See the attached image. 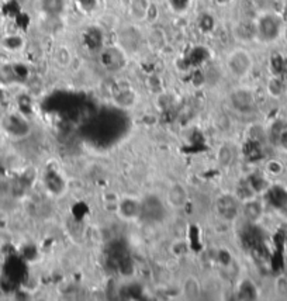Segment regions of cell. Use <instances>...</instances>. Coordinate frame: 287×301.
<instances>
[{
	"label": "cell",
	"instance_id": "1",
	"mask_svg": "<svg viewBox=\"0 0 287 301\" xmlns=\"http://www.w3.org/2000/svg\"><path fill=\"white\" fill-rule=\"evenodd\" d=\"M281 20L276 15H263L256 22V34L259 40L272 43L277 40L281 33Z\"/></svg>",
	"mask_w": 287,
	"mask_h": 301
},
{
	"label": "cell",
	"instance_id": "2",
	"mask_svg": "<svg viewBox=\"0 0 287 301\" xmlns=\"http://www.w3.org/2000/svg\"><path fill=\"white\" fill-rule=\"evenodd\" d=\"M227 65L231 74L236 78H243L249 74L252 68V58L245 50H235L229 54Z\"/></svg>",
	"mask_w": 287,
	"mask_h": 301
},
{
	"label": "cell",
	"instance_id": "3",
	"mask_svg": "<svg viewBox=\"0 0 287 301\" xmlns=\"http://www.w3.org/2000/svg\"><path fill=\"white\" fill-rule=\"evenodd\" d=\"M100 62L107 71H120L125 65V55L121 48H104L100 51Z\"/></svg>",
	"mask_w": 287,
	"mask_h": 301
},
{
	"label": "cell",
	"instance_id": "4",
	"mask_svg": "<svg viewBox=\"0 0 287 301\" xmlns=\"http://www.w3.org/2000/svg\"><path fill=\"white\" fill-rule=\"evenodd\" d=\"M118 41L123 51L135 52L138 51L142 43V36L135 27H124L118 33Z\"/></svg>",
	"mask_w": 287,
	"mask_h": 301
},
{
	"label": "cell",
	"instance_id": "5",
	"mask_svg": "<svg viewBox=\"0 0 287 301\" xmlns=\"http://www.w3.org/2000/svg\"><path fill=\"white\" fill-rule=\"evenodd\" d=\"M165 213L163 204L161 200L154 196H148L145 200L141 203V215L142 218L148 221H158L161 220Z\"/></svg>",
	"mask_w": 287,
	"mask_h": 301
},
{
	"label": "cell",
	"instance_id": "6",
	"mask_svg": "<svg viewBox=\"0 0 287 301\" xmlns=\"http://www.w3.org/2000/svg\"><path fill=\"white\" fill-rule=\"evenodd\" d=\"M217 213L220 214L221 218L227 221L235 220L239 207H238V200L231 194H224L217 200Z\"/></svg>",
	"mask_w": 287,
	"mask_h": 301
},
{
	"label": "cell",
	"instance_id": "7",
	"mask_svg": "<svg viewBox=\"0 0 287 301\" xmlns=\"http://www.w3.org/2000/svg\"><path fill=\"white\" fill-rule=\"evenodd\" d=\"M231 104L239 113H250L255 110V99L249 90H235L231 95Z\"/></svg>",
	"mask_w": 287,
	"mask_h": 301
},
{
	"label": "cell",
	"instance_id": "8",
	"mask_svg": "<svg viewBox=\"0 0 287 301\" xmlns=\"http://www.w3.org/2000/svg\"><path fill=\"white\" fill-rule=\"evenodd\" d=\"M118 211H120V215L125 220L137 218L141 215V203H138L134 198H124L120 201Z\"/></svg>",
	"mask_w": 287,
	"mask_h": 301
},
{
	"label": "cell",
	"instance_id": "9",
	"mask_svg": "<svg viewBox=\"0 0 287 301\" xmlns=\"http://www.w3.org/2000/svg\"><path fill=\"white\" fill-rule=\"evenodd\" d=\"M187 201V191L182 184L175 183L168 191V203L175 208H182Z\"/></svg>",
	"mask_w": 287,
	"mask_h": 301
},
{
	"label": "cell",
	"instance_id": "10",
	"mask_svg": "<svg viewBox=\"0 0 287 301\" xmlns=\"http://www.w3.org/2000/svg\"><path fill=\"white\" fill-rule=\"evenodd\" d=\"M234 33H235L238 40H241V41H250V40L258 37V34H256V23L243 20V22L236 24Z\"/></svg>",
	"mask_w": 287,
	"mask_h": 301
},
{
	"label": "cell",
	"instance_id": "11",
	"mask_svg": "<svg viewBox=\"0 0 287 301\" xmlns=\"http://www.w3.org/2000/svg\"><path fill=\"white\" fill-rule=\"evenodd\" d=\"M85 45L88 47L90 51H102V47H103V34L99 29H92L86 30L85 33Z\"/></svg>",
	"mask_w": 287,
	"mask_h": 301
},
{
	"label": "cell",
	"instance_id": "12",
	"mask_svg": "<svg viewBox=\"0 0 287 301\" xmlns=\"http://www.w3.org/2000/svg\"><path fill=\"white\" fill-rule=\"evenodd\" d=\"M151 12V3L149 0H131V5H130V13L133 16L135 20L142 22L148 19Z\"/></svg>",
	"mask_w": 287,
	"mask_h": 301
},
{
	"label": "cell",
	"instance_id": "13",
	"mask_svg": "<svg viewBox=\"0 0 287 301\" xmlns=\"http://www.w3.org/2000/svg\"><path fill=\"white\" fill-rule=\"evenodd\" d=\"M262 214H263V207H262V204L259 201L253 200V198L245 201L243 215H245V218L249 221V222H256V221L260 220Z\"/></svg>",
	"mask_w": 287,
	"mask_h": 301
},
{
	"label": "cell",
	"instance_id": "14",
	"mask_svg": "<svg viewBox=\"0 0 287 301\" xmlns=\"http://www.w3.org/2000/svg\"><path fill=\"white\" fill-rule=\"evenodd\" d=\"M41 10L48 17H59L65 10L64 0H41Z\"/></svg>",
	"mask_w": 287,
	"mask_h": 301
},
{
	"label": "cell",
	"instance_id": "15",
	"mask_svg": "<svg viewBox=\"0 0 287 301\" xmlns=\"http://www.w3.org/2000/svg\"><path fill=\"white\" fill-rule=\"evenodd\" d=\"M6 130L9 132H12L13 135L17 137H22L26 135L29 132V124L26 123V120H23L22 117H16L12 116L10 118H8V124H6Z\"/></svg>",
	"mask_w": 287,
	"mask_h": 301
},
{
	"label": "cell",
	"instance_id": "16",
	"mask_svg": "<svg viewBox=\"0 0 287 301\" xmlns=\"http://www.w3.org/2000/svg\"><path fill=\"white\" fill-rule=\"evenodd\" d=\"M270 204L274 207H283L287 203V193L281 187H273L267 191Z\"/></svg>",
	"mask_w": 287,
	"mask_h": 301
},
{
	"label": "cell",
	"instance_id": "17",
	"mask_svg": "<svg viewBox=\"0 0 287 301\" xmlns=\"http://www.w3.org/2000/svg\"><path fill=\"white\" fill-rule=\"evenodd\" d=\"M183 294L186 298L189 300H194V298H199L200 295V284L197 280L194 277H189L186 279L183 284Z\"/></svg>",
	"mask_w": 287,
	"mask_h": 301
},
{
	"label": "cell",
	"instance_id": "18",
	"mask_svg": "<svg viewBox=\"0 0 287 301\" xmlns=\"http://www.w3.org/2000/svg\"><path fill=\"white\" fill-rule=\"evenodd\" d=\"M243 154L248 159H258L262 155V149L259 145L258 141L249 140L245 145H243Z\"/></svg>",
	"mask_w": 287,
	"mask_h": 301
},
{
	"label": "cell",
	"instance_id": "19",
	"mask_svg": "<svg viewBox=\"0 0 287 301\" xmlns=\"http://www.w3.org/2000/svg\"><path fill=\"white\" fill-rule=\"evenodd\" d=\"M47 184H48L50 190L54 191V193H57V194L62 193V190L65 189V183H64V180L61 179L59 175L54 173V172L50 173L48 177H47Z\"/></svg>",
	"mask_w": 287,
	"mask_h": 301
},
{
	"label": "cell",
	"instance_id": "20",
	"mask_svg": "<svg viewBox=\"0 0 287 301\" xmlns=\"http://www.w3.org/2000/svg\"><path fill=\"white\" fill-rule=\"evenodd\" d=\"M246 183L253 190V193H260V191H265L267 189V183H266L263 176H260V175H252V176H249V179L246 180Z\"/></svg>",
	"mask_w": 287,
	"mask_h": 301
},
{
	"label": "cell",
	"instance_id": "21",
	"mask_svg": "<svg viewBox=\"0 0 287 301\" xmlns=\"http://www.w3.org/2000/svg\"><path fill=\"white\" fill-rule=\"evenodd\" d=\"M239 295H241V298H245V300H253V298L258 297V291L253 286V283L243 281L239 287Z\"/></svg>",
	"mask_w": 287,
	"mask_h": 301
},
{
	"label": "cell",
	"instance_id": "22",
	"mask_svg": "<svg viewBox=\"0 0 287 301\" xmlns=\"http://www.w3.org/2000/svg\"><path fill=\"white\" fill-rule=\"evenodd\" d=\"M116 99H117V102L121 106H133L134 100H135V95L130 89H123L120 93L116 95Z\"/></svg>",
	"mask_w": 287,
	"mask_h": 301
},
{
	"label": "cell",
	"instance_id": "23",
	"mask_svg": "<svg viewBox=\"0 0 287 301\" xmlns=\"http://www.w3.org/2000/svg\"><path fill=\"white\" fill-rule=\"evenodd\" d=\"M54 58H55L58 65L68 66L69 65V62H71V59H72V57H71V52L68 51L65 47H61V48H58V50L55 51Z\"/></svg>",
	"mask_w": 287,
	"mask_h": 301
},
{
	"label": "cell",
	"instance_id": "24",
	"mask_svg": "<svg viewBox=\"0 0 287 301\" xmlns=\"http://www.w3.org/2000/svg\"><path fill=\"white\" fill-rule=\"evenodd\" d=\"M214 24H215V22H214L213 16L204 13V15H201L199 17V29L201 30L203 33H210V31H213Z\"/></svg>",
	"mask_w": 287,
	"mask_h": 301
},
{
	"label": "cell",
	"instance_id": "25",
	"mask_svg": "<svg viewBox=\"0 0 287 301\" xmlns=\"http://www.w3.org/2000/svg\"><path fill=\"white\" fill-rule=\"evenodd\" d=\"M267 90H269V93L273 96H279L281 95V92H283V83L280 81L279 78H273L269 82V85H267Z\"/></svg>",
	"mask_w": 287,
	"mask_h": 301
},
{
	"label": "cell",
	"instance_id": "26",
	"mask_svg": "<svg viewBox=\"0 0 287 301\" xmlns=\"http://www.w3.org/2000/svg\"><path fill=\"white\" fill-rule=\"evenodd\" d=\"M218 161L222 166H228L231 161H232V151L228 147H222L218 154Z\"/></svg>",
	"mask_w": 287,
	"mask_h": 301
},
{
	"label": "cell",
	"instance_id": "27",
	"mask_svg": "<svg viewBox=\"0 0 287 301\" xmlns=\"http://www.w3.org/2000/svg\"><path fill=\"white\" fill-rule=\"evenodd\" d=\"M253 194H255V193H253V190L248 186V183H243L242 186H239V187L236 189V196H238V198H245L246 201L253 197Z\"/></svg>",
	"mask_w": 287,
	"mask_h": 301
},
{
	"label": "cell",
	"instance_id": "28",
	"mask_svg": "<svg viewBox=\"0 0 287 301\" xmlns=\"http://www.w3.org/2000/svg\"><path fill=\"white\" fill-rule=\"evenodd\" d=\"M169 3L175 12H184L186 9L189 8L190 0H169Z\"/></svg>",
	"mask_w": 287,
	"mask_h": 301
},
{
	"label": "cell",
	"instance_id": "29",
	"mask_svg": "<svg viewBox=\"0 0 287 301\" xmlns=\"http://www.w3.org/2000/svg\"><path fill=\"white\" fill-rule=\"evenodd\" d=\"M5 45L8 47L9 50H19V48L23 45V41L20 37H15V36H12V37H9L5 40Z\"/></svg>",
	"mask_w": 287,
	"mask_h": 301
},
{
	"label": "cell",
	"instance_id": "30",
	"mask_svg": "<svg viewBox=\"0 0 287 301\" xmlns=\"http://www.w3.org/2000/svg\"><path fill=\"white\" fill-rule=\"evenodd\" d=\"M280 165L279 163H276V162H270L269 165H267V170L270 172V173H280Z\"/></svg>",
	"mask_w": 287,
	"mask_h": 301
},
{
	"label": "cell",
	"instance_id": "31",
	"mask_svg": "<svg viewBox=\"0 0 287 301\" xmlns=\"http://www.w3.org/2000/svg\"><path fill=\"white\" fill-rule=\"evenodd\" d=\"M176 245L179 246V250H175L173 253H175V255H177V256H182V255H184V253H186V250H187V246H186V243H184V242H177Z\"/></svg>",
	"mask_w": 287,
	"mask_h": 301
},
{
	"label": "cell",
	"instance_id": "32",
	"mask_svg": "<svg viewBox=\"0 0 287 301\" xmlns=\"http://www.w3.org/2000/svg\"><path fill=\"white\" fill-rule=\"evenodd\" d=\"M279 144L281 145L283 148H286L287 149V131H283L281 134H280V137H279Z\"/></svg>",
	"mask_w": 287,
	"mask_h": 301
},
{
	"label": "cell",
	"instance_id": "33",
	"mask_svg": "<svg viewBox=\"0 0 287 301\" xmlns=\"http://www.w3.org/2000/svg\"><path fill=\"white\" fill-rule=\"evenodd\" d=\"M284 37H286V40H287V26H286V29H284Z\"/></svg>",
	"mask_w": 287,
	"mask_h": 301
},
{
	"label": "cell",
	"instance_id": "34",
	"mask_svg": "<svg viewBox=\"0 0 287 301\" xmlns=\"http://www.w3.org/2000/svg\"><path fill=\"white\" fill-rule=\"evenodd\" d=\"M0 19H2V16H0Z\"/></svg>",
	"mask_w": 287,
	"mask_h": 301
}]
</instances>
